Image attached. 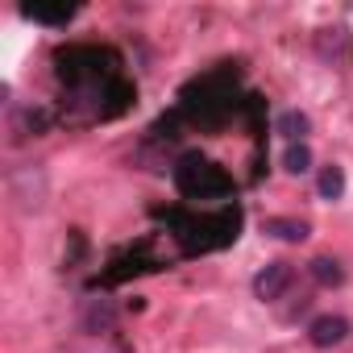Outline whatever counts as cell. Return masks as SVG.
<instances>
[{"mask_svg": "<svg viewBox=\"0 0 353 353\" xmlns=\"http://www.w3.org/2000/svg\"><path fill=\"white\" fill-rule=\"evenodd\" d=\"M54 63L59 79L67 83V100L83 121H112L137 96V88L121 75V59L104 46H67L54 54Z\"/></svg>", "mask_w": 353, "mask_h": 353, "instance_id": "6da1fadb", "label": "cell"}, {"mask_svg": "<svg viewBox=\"0 0 353 353\" xmlns=\"http://www.w3.org/2000/svg\"><path fill=\"white\" fill-rule=\"evenodd\" d=\"M158 221H166L170 237L179 241V250L188 258L196 254H212V250H225L237 241L241 233V208H221V212H179V208H154Z\"/></svg>", "mask_w": 353, "mask_h": 353, "instance_id": "7a4b0ae2", "label": "cell"}, {"mask_svg": "<svg viewBox=\"0 0 353 353\" xmlns=\"http://www.w3.org/2000/svg\"><path fill=\"white\" fill-rule=\"evenodd\" d=\"M237 75L233 71H212L204 79H196L188 92H183V104H179V121H196L204 129H216L225 125L233 112H237Z\"/></svg>", "mask_w": 353, "mask_h": 353, "instance_id": "3957f363", "label": "cell"}, {"mask_svg": "<svg viewBox=\"0 0 353 353\" xmlns=\"http://www.w3.org/2000/svg\"><path fill=\"white\" fill-rule=\"evenodd\" d=\"M170 179H174V188H179V196L192 200V204L229 200L233 188H237V183H233V174H229L225 166H216L212 158H204L200 150H192V154H183L179 162H174Z\"/></svg>", "mask_w": 353, "mask_h": 353, "instance_id": "277c9868", "label": "cell"}, {"mask_svg": "<svg viewBox=\"0 0 353 353\" xmlns=\"http://www.w3.org/2000/svg\"><path fill=\"white\" fill-rule=\"evenodd\" d=\"M291 283H295V266L291 262H270V266H262L254 274V295L262 303H274V299H283L291 291Z\"/></svg>", "mask_w": 353, "mask_h": 353, "instance_id": "5b68a950", "label": "cell"}, {"mask_svg": "<svg viewBox=\"0 0 353 353\" xmlns=\"http://www.w3.org/2000/svg\"><path fill=\"white\" fill-rule=\"evenodd\" d=\"M349 336V320L345 316H316L312 324H307V341L316 345V349H332V345H341Z\"/></svg>", "mask_w": 353, "mask_h": 353, "instance_id": "8992f818", "label": "cell"}, {"mask_svg": "<svg viewBox=\"0 0 353 353\" xmlns=\"http://www.w3.org/2000/svg\"><path fill=\"white\" fill-rule=\"evenodd\" d=\"M79 13V5H67V0H63V5H21V17L26 21H38V26H71V17Z\"/></svg>", "mask_w": 353, "mask_h": 353, "instance_id": "52a82bcc", "label": "cell"}, {"mask_svg": "<svg viewBox=\"0 0 353 353\" xmlns=\"http://www.w3.org/2000/svg\"><path fill=\"white\" fill-rule=\"evenodd\" d=\"M274 133H279V137H287V145H295V141H303V137L312 133V121H307V112H299V108H287V112H279V121H274Z\"/></svg>", "mask_w": 353, "mask_h": 353, "instance_id": "ba28073f", "label": "cell"}, {"mask_svg": "<svg viewBox=\"0 0 353 353\" xmlns=\"http://www.w3.org/2000/svg\"><path fill=\"white\" fill-rule=\"evenodd\" d=\"M316 50H320V59H328V63H345V59H349V34H345L341 26H336V30H320Z\"/></svg>", "mask_w": 353, "mask_h": 353, "instance_id": "9c48e42d", "label": "cell"}, {"mask_svg": "<svg viewBox=\"0 0 353 353\" xmlns=\"http://www.w3.org/2000/svg\"><path fill=\"white\" fill-rule=\"evenodd\" d=\"M262 233H270V237H279V241H291V245H299L312 229H307V221H291V216H270V221H262Z\"/></svg>", "mask_w": 353, "mask_h": 353, "instance_id": "30bf717a", "label": "cell"}, {"mask_svg": "<svg viewBox=\"0 0 353 353\" xmlns=\"http://www.w3.org/2000/svg\"><path fill=\"white\" fill-rule=\"evenodd\" d=\"M316 192H320V200H328V204L345 196V170H341L336 162L320 166V179H316Z\"/></svg>", "mask_w": 353, "mask_h": 353, "instance_id": "8fae6325", "label": "cell"}, {"mask_svg": "<svg viewBox=\"0 0 353 353\" xmlns=\"http://www.w3.org/2000/svg\"><path fill=\"white\" fill-rule=\"evenodd\" d=\"M307 270H312V279H316L320 287H341V283H345V266H341L336 258H324V254H320V258L307 262Z\"/></svg>", "mask_w": 353, "mask_h": 353, "instance_id": "7c38bea8", "label": "cell"}, {"mask_svg": "<svg viewBox=\"0 0 353 353\" xmlns=\"http://www.w3.org/2000/svg\"><path fill=\"white\" fill-rule=\"evenodd\" d=\"M112 320H117V312H112V299H92V303H88V316H83V324H88L92 332H108V328H112Z\"/></svg>", "mask_w": 353, "mask_h": 353, "instance_id": "4fadbf2b", "label": "cell"}, {"mask_svg": "<svg viewBox=\"0 0 353 353\" xmlns=\"http://www.w3.org/2000/svg\"><path fill=\"white\" fill-rule=\"evenodd\" d=\"M283 170H287V174H303V170H312V150H307V141L287 145V154H283Z\"/></svg>", "mask_w": 353, "mask_h": 353, "instance_id": "5bb4252c", "label": "cell"}]
</instances>
